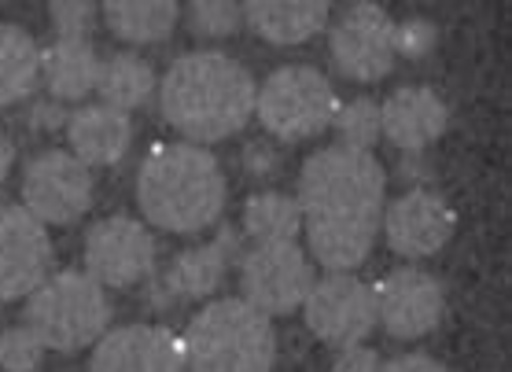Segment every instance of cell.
Returning a JSON list of instances; mask_svg holds the SVG:
<instances>
[{"label": "cell", "mask_w": 512, "mask_h": 372, "mask_svg": "<svg viewBox=\"0 0 512 372\" xmlns=\"http://www.w3.org/2000/svg\"><path fill=\"white\" fill-rule=\"evenodd\" d=\"M255 78L225 52H188L159 82V107L188 144H214L240 133L255 111Z\"/></svg>", "instance_id": "cell-1"}, {"label": "cell", "mask_w": 512, "mask_h": 372, "mask_svg": "<svg viewBox=\"0 0 512 372\" xmlns=\"http://www.w3.org/2000/svg\"><path fill=\"white\" fill-rule=\"evenodd\" d=\"M225 185L222 163L199 144L155 148L137 177V203L144 218L166 233H203L222 218Z\"/></svg>", "instance_id": "cell-2"}, {"label": "cell", "mask_w": 512, "mask_h": 372, "mask_svg": "<svg viewBox=\"0 0 512 372\" xmlns=\"http://www.w3.org/2000/svg\"><path fill=\"white\" fill-rule=\"evenodd\" d=\"M181 347L188 372H273L277 332L244 299H214L192 317Z\"/></svg>", "instance_id": "cell-3"}, {"label": "cell", "mask_w": 512, "mask_h": 372, "mask_svg": "<svg viewBox=\"0 0 512 372\" xmlns=\"http://www.w3.org/2000/svg\"><path fill=\"white\" fill-rule=\"evenodd\" d=\"M384 192L387 174L373 152L332 144L306 159L295 203L303 221L384 218Z\"/></svg>", "instance_id": "cell-4"}, {"label": "cell", "mask_w": 512, "mask_h": 372, "mask_svg": "<svg viewBox=\"0 0 512 372\" xmlns=\"http://www.w3.org/2000/svg\"><path fill=\"white\" fill-rule=\"evenodd\" d=\"M111 325L107 291L82 269L52 273L26 295V328L41 339L45 350L96 347Z\"/></svg>", "instance_id": "cell-5"}, {"label": "cell", "mask_w": 512, "mask_h": 372, "mask_svg": "<svg viewBox=\"0 0 512 372\" xmlns=\"http://www.w3.org/2000/svg\"><path fill=\"white\" fill-rule=\"evenodd\" d=\"M336 89L314 67H280L255 89V115L277 140H310L336 118Z\"/></svg>", "instance_id": "cell-6"}, {"label": "cell", "mask_w": 512, "mask_h": 372, "mask_svg": "<svg viewBox=\"0 0 512 372\" xmlns=\"http://www.w3.org/2000/svg\"><path fill=\"white\" fill-rule=\"evenodd\" d=\"M240 299L269 321L306 303L314 288V262L299 244H255L240 255Z\"/></svg>", "instance_id": "cell-7"}, {"label": "cell", "mask_w": 512, "mask_h": 372, "mask_svg": "<svg viewBox=\"0 0 512 372\" xmlns=\"http://www.w3.org/2000/svg\"><path fill=\"white\" fill-rule=\"evenodd\" d=\"M303 314L306 328L328 347H361L376 328V295L354 273H328V277L314 280Z\"/></svg>", "instance_id": "cell-8"}, {"label": "cell", "mask_w": 512, "mask_h": 372, "mask_svg": "<svg viewBox=\"0 0 512 372\" xmlns=\"http://www.w3.org/2000/svg\"><path fill=\"white\" fill-rule=\"evenodd\" d=\"M332 63L350 82H380L395 67V19L380 4H350L328 30Z\"/></svg>", "instance_id": "cell-9"}, {"label": "cell", "mask_w": 512, "mask_h": 372, "mask_svg": "<svg viewBox=\"0 0 512 372\" xmlns=\"http://www.w3.org/2000/svg\"><path fill=\"white\" fill-rule=\"evenodd\" d=\"M85 273L100 288H129L155 273V236L137 218L115 214L85 233Z\"/></svg>", "instance_id": "cell-10"}, {"label": "cell", "mask_w": 512, "mask_h": 372, "mask_svg": "<svg viewBox=\"0 0 512 372\" xmlns=\"http://www.w3.org/2000/svg\"><path fill=\"white\" fill-rule=\"evenodd\" d=\"M23 207L41 225H70L93 207V174L70 152H41L26 166Z\"/></svg>", "instance_id": "cell-11"}, {"label": "cell", "mask_w": 512, "mask_h": 372, "mask_svg": "<svg viewBox=\"0 0 512 372\" xmlns=\"http://www.w3.org/2000/svg\"><path fill=\"white\" fill-rule=\"evenodd\" d=\"M373 295H376V325H384L387 336L395 339L431 336L439 328V321H443V310H446L443 284L420 266L391 269L373 288Z\"/></svg>", "instance_id": "cell-12"}, {"label": "cell", "mask_w": 512, "mask_h": 372, "mask_svg": "<svg viewBox=\"0 0 512 372\" xmlns=\"http://www.w3.org/2000/svg\"><path fill=\"white\" fill-rule=\"evenodd\" d=\"M52 240L26 207L0 203V303L23 299L48 277Z\"/></svg>", "instance_id": "cell-13"}, {"label": "cell", "mask_w": 512, "mask_h": 372, "mask_svg": "<svg viewBox=\"0 0 512 372\" xmlns=\"http://www.w3.org/2000/svg\"><path fill=\"white\" fill-rule=\"evenodd\" d=\"M454 210L439 192L431 188H413L398 196L380 218V229L387 236V247L402 258H431L439 255L450 236H454Z\"/></svg>", "instance_id": "cell-14"}, {"label": "cell", "mask_w": 512, "mask_h": 372, "mask_svg": "<svg viewBox=\"0 0 512 372\" xmlns=\"http://www.w3.org/2000/svg\"><path fill=\"white\" fill-rule=\"evenodd\" d=\"M240 262V236L236 229H222V233L199 247H188L166 266L163 277H155L148 299L152 306H177L192 303V299H207L222 288L229 266Z\"/></svg>", "instance_id": "cell-15"}, {"label": "cell", "mask_w": 512, "mask_h": 372, "mask_svg": "<svg viewBox=\"0 0 512 372\" xmlns=\"http://www.w3.org/2000/svg\"><path fill=\"white\" fill-rule=\"evenodd\" d=\"M89 372H188L185 347L163 325H126L96 343Z\"/></svg>", "instance_id": "cell-16"}, {"label": "cell", "mask_w": 512, "mask_h": 372, "mask_svg": "<svg viewBox=\"0 0 512 372\" xmlns=\"http://www.w3.org/2000/svg\"><path fill=\"white\" fill-rule=\"evenodd\" d=\"M450 126L443 96L424 89V85H402L380 104V129L384 137L402 148L406 155H420L443 137Z\"/></svg>", "instance_id": "cell-17"}, {"label": "cell", "mask_w": 512, "mask_h": 372, "mask_svg": "<svg viewBox=\"0 0 512 372\" xmlns=\"http://www.w3.org/2000/svg\"><path fill=\"white\" fill-rule=\"evenodd\" d=\"M67 140L70 155L89 170L93 166H115L129 152L133 126H129V115H122L115 107L89 104L78 115L67 118Z\"/></svg>", "instance_id": "cell-18"}, {"label": "cell", "mask_w": 512, "mask_h": 372, "mask_svg": "<svg viewBox=\"0 0 512 372\" xmlns=\"http://www.w3.org/2000/svg\"><path fill=\"white\" fill-rule=\"evenodd\" d=\"M310 255L328 273H350L373 255V244L380 236V218H317L303 221Z\"/></svg>", "instance_id": "cell-19"}, {"label": "cell", "mask_w": 512, "mask_h": 372, "mask_svg": "<svg viewBox=\"0 0 512 372\" xmlns=\"http://www.w3.org/2000/svg\"><path fill=\"white\" fill-rule=\"evenodd\" d=\"M244 23L269 45H303L332 23V8L321 0H251Z\"/></svg>", "instance_id": "cell-20"}, {"label": "cell", "mask_w": 512, "mask_h": 372, "mask_svg": "<svg viewBox=\"0 0 512 372\" xmlns=\"http://www.w3.org/2000/svg\"><path fill=\"white\" fill-rule=\"evenodd\" d=\"M100 56L89 41H52L41 48V82L56 100H82L96 89Z\"/></svg>", "instance_id": "cell-21"}, {"label": "cell", "mask_w": 512, "mask_h": 372, "mask_svg": "<svg viewBox=\"0 0 512 372\" xmlns=\"http://www.w3.org/2000/svg\"><path fill=\"white\" fill-rule=\"evenodd\" d=\"M104 23L111 26V34L133 45H155L174 34L181 8L174 0H111L104 4Z\"/></svg>", "instance_id": "cell-22"}, {"label": "cell", "mask_w": 512, "mask_h": 372, "mask_svg": "<svg viewBox=\"0 0 512 372\" xmlns=\"http://www.w3.org/2000/svg\"><path fill=\"white\" fill-rule=\"evenodd\" d=\"M41 82V48L23 26L0 23V107L19 104Z\"/></svg>", "instance_id": "cell-23"}, {"label": "cell", "mask_w": 512, "mask_h": 372, "mask_svg": "<svg viewBox=\"0 0 512 372\" xmlns=\"http://www.w3.org/2000/svg\"><path fill=\"white\" fill-rule=\"evenodd\" d=\"M96 93L107 107H115L129 115L133 107L148 104L155 93V70L148 67L144 56L133 52H115V56L100 59V78H96Z\"/></svg>", "instance_id": "cell-24"}, {"label": "cell", "mask_w": 512, "mask_h": 372, "mask_svg": "<svg viewBox=\"0 0 512 372\" xmlns=\"http://www.w3.org/2000/svg\"><path fill=\"white\" fill-rule=\"evenodd\" d=\"M244 233L255 244H295V236L303 233V210L295 196L255 192L244 207Z\"/></svg>", "instance_id": "cell-25"}, {"label": "cell", "mask_w": 512, "mask_h": 372, "mask_svg": "<svg viewBox=\"0 0 512 372\" xmlns=\"http://www.w3.org/2000/svg\"><path fill=\"white\" fill-rule=\"evenodd\" d=\"M332 126L339 133V144L343 148H358V152H369L376 140L384 137V129H380V104L369 100V96H354L350 104H339Z\"/></svg>", "instance_id": "cell-26"}, {"label": "cell", "mask_w": 512, "mask_h": 372, "mask_svg": "<svg viewBox=\"0 0 512 372\" xmlns=\"http://www.w3.org/2000/svg\"><path fill=\"white\" fill-rule=\"evenodd\" d=\"M188 23L199 37H229L244 26V4L233 0H199L188 8Z\"/></svg>", "instance_id": "cell-27"}, {"label": "cell", "mask_w": 512, "mask_h": 372, "mask_svg": "<svg viewBox=\"0 0 512 372\" xmlns=\"http://www.w3.org/2000/svg\"><path fill=\"white\" fill-rule=\"evenodd\" d=\"M45 358V347L41 339L30 332V328H8L0 336V369L4 372H34Z\"/></svg>", "instance_id": "cell-28"}, {"label": "cell", "mask_w": 512, "mask_h": 372, "mask_svg": "<svg viewBox=\"0 0 512 372\" xmlns=\"http://www.w3.org/2000/svg\"><path fill=\"white\" fill-rule=\"evenodd\" d=\"M48 19H52V30H56V41H89V30L96 23V4L89 0H56L48 8Z\"/></svg>", "instance_id": "cell-29"}, {"label": "cell", "mask_w": 512, "mask_h": 372, "mask_svg": "<svg viewBox=\"0 0 512 372\" xmlns=\"http://www.w3.org/2000/svg\"><path fill=\"white\" fill-rule=\"evenodd\" d=\"M435 23L431 19H406V23H395V56H409V59H420L428 56L431 48H435Z\"/></svg>", "instance_id": "cell-30"}, {"label": "cell", "mask_w": 512, "mask_h": 372, "mask_svg": "<svg viewBox=\"0 0 512 372\" xmlns=\"http://www.w3.org/2000/svg\"><path fill=\"white\" fill-rule=\"evenodd\" d=\"M380 354L373 347H347L339 350V358L332 361V369L328 372H380Z\"/></svg>", "instance_id": "cell-31"}, {"label": "cell", "mask_w": 512, "mask_h": 372, "mask_svg": "<svg viewBox=\"0 0 512 372\" xmlns=\"http://www.w3.org/2000/svg\"><path fill=\"white\" fill-rule=\"evenodd\" d=\"M380 372H446L443 365L428 354H402V358H391L387 365H380Z\"/></svg>", "instance_id": "cell-32"}, {"label": "cell", "mask_w": 512, "mask_h": 372, "mask_svg": "<svg viewBox=\"0 0 512 372\" xmlns=\"http://www.w3.org/2000/svg\"><path fill=\"white\" fill-rule=\"evenodd\" d=\"M67 111H59V104H37L34 111H30V126L34 129H59L67 126Z\"/></svg>", "instance_id": "cell-33"}, {"label": "cell", "mask_w": 512, "mask_h": 372, "mask_svg": "<svg viewBox=\"0 0 512 372\" xmlns=\"http://www.w3.org/2000/svg\"><path fill=\"white\" fill-rule=\"evenodd\" d=\"M12 163H15V144H12V137L0 129V181L8 177V170H12Z\"/></svg>", "instance_id": "cell-34"}]
</instances>
